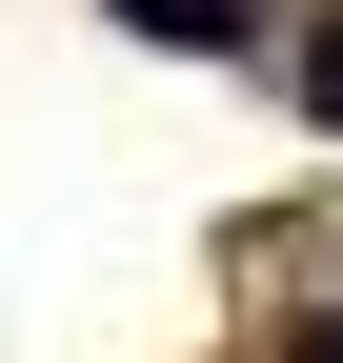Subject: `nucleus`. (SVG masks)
Here are the masks:
<instances>
[{
	"label": "nucleus",
	"mask_w": 343,
	"mask_h": 363,
	"mask_svg": "<svg viewBox=\"0 0 343 363\" xmlns=\"http://www.w3.org/2000/svg\"><path fill=\"white\" fill-rule=\"evenodd\" d=\"M303 363H343V303H323V343H303Z\"/></svg>",
	"instance_id": "obj_3"
},
{
	"label": "nucleus",
	"mask_w": 343,
	"mask_h": 363,
	"mask_svg": "<svg viewBox=\"0 0 343 363\" xmlns=\"http://www.w3.org/2000/svg\"><path fill=\"white\" fill-rule=\"evenodd\" d=\"M303 101H323V142H343V21H303Z\"/></svg>",
	"instance_id": "obj_2"
},
{
	"label": "nucleus",
	"mask_w": 343,
	"mask_h": 363,
	"mask_svg": "<svg viewBox=\"0 0 343 363\" xmlns=\"http://www.w3.org/2000/svg\"><path fill=\"white\" fill-rule=\"evenodd\" d=\"M101 21H142V40H182V61H242V40H263L242 0H101Z\"/></svg>",
	"instance_id": "obj_1"
}]
</instances>
